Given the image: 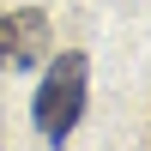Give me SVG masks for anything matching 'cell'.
I'll use <instances>...</instances> for the list:
<instances>
[{"instance_id":"2","label":"cell","mask_w":151,"mask_h":151,"mask_svg":"<svg viewBox=\"0 0 151 151\" xmlns=\"http://www.w3.org/2000/svg\"><path fill=\"white\" fill-rule=\"evenodd\" d=\"M42 48H48V18L36 6L0 18V67H36Z\"/></svg>"},{"instance_id":"1","label":"cell","mask_w":151,"mask_h":151,"mask_svg":"<svg viewBox=\"0 0 151 151\" xmlns=\"http://www.w3.org/2000/svg\"><path fill=\"white\" fill-rule=\"evenodd\" d=\"M85 91H91V67H85V55H60L55 67H48L36 103H30V109H36V133H42L48 145H67V133L79 127Z\"/></svg>"}]
</instances>
